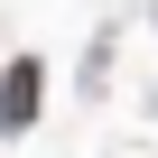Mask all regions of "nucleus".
Here are the masks:
<instances>
[{"instance_id": "nucleus-1", "label": "nucleus", "mask_w": 158, "mask_h": 158, "mask_svg": "<svg viewBox=\"0 0 158 158\" xmlns=\"http://www.w3.org/2000/svg\"><path fill=\"white\" fill-rule=\"evenodd\" d=\"M37 93H47V65L19 56L10 74H0V130H28V121H37Z\"/></svg>"}]
</instances>
